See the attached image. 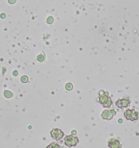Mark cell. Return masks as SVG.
<instances>
[{"label": "cell", "instance_id": "6da1fadb", "mask_svg": "<svg viewBox=\"0 0 139 148\" xmlns=\"http://www.w3.org/2000/svg\"><path fill=\"white\" fill-rule=\"evenodd\" d=\"M99 92V101L105 108H109L111 105L112 102L110 97L109 95V93L107 92L102 90Z\"/></svg>", "mask_w": 139, "mask_h": 148}, {"label": "cell", "instance_id": "7a4b0ae2", "mask_svg": "<svg viewBox=\"0 0 139 148\" xmlns=\"http://www.w3.org/2000/svg\"><path fill=\"white\" fill-rule=\"evenodd\" d=\"M64 140L65 145L70 147L72 146H75L79 142L77 137H73L72 135L66 136L64 138Z\"/></svg>", "mask_w": 139, "mask_h": 148}, {"label": "cell", "instance_id": "3957f363", "mask_svg": "<svg viewBox=\"0 0 139 148\" xmlns=\"http://www.w3.org/2000/svg\"><path fill=\"white\" fill-rule=\"evenodd\" d=\"M138 113L135 111V110H131L128 109L124 113L125 116L127 120H130L131 121L137 120L138 118Z\"/></svg>", "mask_w": 139, "mask_h": 148}, {"label": "cell", "instance_id": "277c9868", "mask_svg": "<svg viewBox=\"0 0 139 148\" xmlns=\"http://www.w3.org/2000/svg\"><path fill=\"white\" fill-rule=\"evenodd\" d=\"M51 136L56 140H58L63 138L64 136V133L58 129H54L51 132Z\"/></svg>", "mask_w": 139, "mask_h": 148}, {"label": "cell", "instance_id": "5b68a950", "mask_svg": "<svg viewBox=\"0 0 139 148\" xmlns=\"http://www.w3.org/2000/svg\"><path fill=\"white\" fill-rule=\"evenodd\" d=\"M130 103L129 100L119 99L116 102L115 104L118 108H123L128 106Z\"/></svg>", "mask_w": 139, "mask_h": 148}, {"label": "cell", "instance_id": "8992f818", "mask_svg": "<svg viewBox=\"0 0 139 148\" xmlns=\"http://www.w3.org/2000/svg\"><path fill=\"white\" fill-rule=\"evenodd\" d=\"M108 146L111 148H121L122 145L117 140L111 139L108 142Z\"/></svg>", "mask_w": 139, "mask_h": 148}, {"label": "cell", "instance_id": "52a82bcc", "mask_svg": "<svg viewBox=\"0 0 139 148\" xmlns=\"http://www.w3.org/2000/svg\"><path fill=\"white\" fill-rule=\"evenodd\" d=\"M115 114H116V113L114 110H111V111H109V110H106L103 112L102 116L104 119H104L110 120Z\"/></svg>", "mask_w": 139, "mask_h": 148}, {"label": "cell", "instance_id": "ba28073f", "mask_svg": "<svg viewBox=\"0 0 139 148\" xmlns=\"http://www.w3.org/2000/svg\"><path fill=\"white\" fill-rule=\"evenodd\" d=\"M46 148H60V146L56 143H52Z\"/></svg>", "mask_w": 139, "mask_h": 148}, {"label": "cell", "instance_id": "9c48e42d", "mask_svg": "<svg viewBox=\"0 0 139 148\" xmlns=\"http://www.w3.org/2000/svg\"><path fill=\"white\" fill-rule=\"evenodd\" d=\"M54 21V19L53 17L52 16H50L48 17L47 19L46 22L48 24H51L53 23Z\"/></svg>", "mask_w": 139, "mask_h": 148}, {"label": "cell", "instance_id": "30bf717a", "mask_svg": "<svg viewBox=\"0 0 139 148\" xmlns=\"http://www.w3.org/2000/svg\"><path fill=\"white\" fill-rule=\"evenodd\" d=\"M28 79V77L25 75L23 76H22L21 78V80L22 82L23 83L27 82Z\"/></svg>", "mask_w": 139, "mask_h": 148}, {"label": "cell", "instance_id": "8fae6325", "mask_svg": "<svg viewBox=\"0 0 139 148\" xmlns=\"http://www.w3.org/2000/svg\"><path fill=\"white\" fill-rule=\"evenodd\" d=\"M66 88L68 90H71L73 88V85L71 83H68L66 85Z\"/></svg>", "mask_w": 139, "mask_h": 148}, {"label": "cell", "instance_id": "7c38bea8", "mask_svg": "<svg viewBox=\"0 0 139 148\" xmlns=\"http://www.w3.org/2000/svg\"><path fill=\"white\" fill-rule=\"evenodd\" d=\"M37 59H38V61L39 62H42L44 61L45 58H44V56L40 54L37 57Z\"/></svg>", "mask_w": 139, "mask_h": 148}, {"label": "cell", "instance_id": "4fadbf2b", "mask_svg": "<svg viewBox=\"0 0 139 148\" xmlns=\"http://www.w3.org/2000/svg\"><path fill=\"white\" fill-rule=\"evenodd\" d=\"M16 2V1H14V0H11H11H9V1H8V2L10 4H13Z\"/></svg>", "mask_w": 139, "mask_h": 148}, {"label": "cell", "instance_id": "5bb4252c", "mask_svg": "<svg viewBox=\"0 0 139 148\" xmlns=\"http://www.w3.org/2000/svg\"><path fill=\"white\" fill-rule=\"evenodd\" d=\"M13 75L15 76H16L17 75H18V72L16 71H14L13 73Z\"/></svg>", "mask_w": 139, "mask_h": 148}, {"label": "cell", "instance_id": "9a60e30c", "mask_svg": "<svg viewBox=\"0 0 139 148\" xmlns=\"http://www.w3.org/2000/svg\"><path fill=\"white\" fill-rule=\"evenodd\" d=\"M1 18H5V17H6L5 14H4L3 13L1 14Z\"/></svg>", "mask_w": 139, "mask_h": 148}]
</instances>
